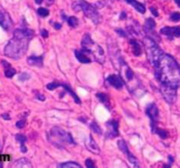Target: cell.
Here are the masks:
<instances>
[{"label":"cell","instance_id":"25","mask_svg":"<svg viewBox=\"0 0 180 168\" xmlns=\"http://www.w3.org/2000/svg\"><path fill=\"white\" fill-rule=\"evenodd\" d=\"M16 74V70L12 68H6V71H5V76L7 77V78H12V76H14Z\"/></svg>","mask_w":180,"mask_h":168},{"label":"cell","instance_id":"16","mask_svg":"<svg viewBox=\"0 0 180 168\" xmlns=\"http://www.w3.org/2000/svg\"><path fill=\"white\" fill-rule=\"evenodd\" d=\"M76 58L78 60L79 62L84 64H88L91 62V59L88 58L87 56L84 53L80 52V51H75Z\"/></svg>","mask_w":180,"mask_h":168},{"label":"cell","instance_id":"33","mask_svg":"<svg viewBox=\"0 0 180 168\" xmlns=\"http://www.w3.org/2000/svg\"><path fill=\"white\" fill-rule=\"evenodd\" d=\"M30 78L29 75H27V73H23V74H21L20 76H18V80H20V81H26V80H28Z\"/></svg>","mask_w":180,"mask_h":168},{"label":"cell","instance_id":"39","mask_svg":"<svg viewBox=\"0 0 180 168\" xmlns=\"http://www.w3.org/2000/svg\"><path fill=\"white\" fill-rule=\"evenodd\" d=\"M2 117H3L5 120H10V119H11V117H10V116H9V114H7V113L3 114V115H2Z\"/></svg>","mask_w":180,"mask_h":168},{"label":"cell","instance_id":"24","mask_svg":"<svg viewBox=\"0 0 180 168\" xmlns=\"http://www.w3.org/2000/svg\"><path fill=\"white\" fill-rule=\"evenodd\" d=\"M67 22H68L70 26H71V27H76L77 25V24H78V19L76 17H74V16H72V17H70L67 19Z\"/></svg>","mask_w":180,"mask_h":168},{"label":"cell","instance_id":"37","mask_svg":"<svg viewBox=\"0 0 180 168\" xmlns=\"http://www.w3.org/2000/svg\"><path fill=\"white\" fill-rule=\"evenodd\" d=\"M150 12H152V14L155 16V17H158V12L157 11V9L156 8H154V7H150Z\"/></svg>","mask_w":180,"mask_h":168},{"label":"cell","instance_id":"19","mask_svg":"<svg viewBox=\"0 0 180 168\" xmlns=\"http://www.w3.org/2000/svg\"><path fill=\"white\" fill-rule=\"evenodd\" d=\"M130 44L133 46V53L135 56H139L141 54V48L140 46V44L134 40H131L130 41Z\"/></svg>","mask_w":180,"mask_h":168},{"label":"cell","instance_id":"14","mask_svg":"<svg viewBox=\"0 0 180 168\" xmlns=\"http://www.w3.org/2000/svg\"><path fill=\"white\" fill-rule=\"evenodd\" d=\"M27 63L30 66L42 67L43 65V57L42 56H30L27 58Z\"/></svg>","mask_w":180,"mask_h":168},{"label":"cell","instance_id":"42","mask_svg":"<svg viewBox=\"0 0 180 168\" xmlns=\"http://www.w3.org/2000/svg\"><path fill=\"white\" fill-rule=\"evenodd\" d=\"M54 26H55V29H57V30L61 29V28H62V25H61V24H59V23H55V25H54Z\"/></svg>","mask_w":180,"mask_h":168},{"label":"cell","instance_id":"8","mask_svg":"<svg viewBox=\"0 0 180 168\" xmlns=\"http://www.w3.org/2000/svg\"><path fill=\"white\" fill-rule=\"evenodd\" d=\"M118 147H119V149H120L125 155H127L129 162L131 163V164H133L134 166H135V167H138V166H139L138 159H137L133 154L130 153V151H129V150H128V145H127L126 142H125L124 140H122L121 139V140H119V141H118Z\"/></svg>","mask_w":180,"mask_h":168},{"label":"cell","instance_id":"28","mask_svg":"<svg viewBox=\"0 0 180 168\" xmlns=\"http://www.w3.org/2000/svg\"><path fill=\"white\" fill-rule=\"evenodd\" d=\"M15 139H16V140H17L18 142L20 143L21 145H23L24 143H26L27 140V137H26L25 135H23V134H18V135H16Z\"/></svg>","mask_w":180,"mask_h":168},{"label":"cell","instance_id":"3","mask_svg":"<svg viewBox=\"0 0 180 168\" xmlns=\"http://www.w3.org/2000/svg\"><path fill=\"white\" fill-rule=\"evenodd\" d=\"M143 43L145 46L147 56H148L149 62L155 68H157L159 67L160 61L163 57V52L155 43V41L149 37H146L143 41Z\"/></svg>","mask_w":180,"mask_h":168},{"label":"cell","instance_id":"7","mask_svg":"<svg viewBox=\"0 0 180 168\" xmlns=\"http://www.w3.org/2000/svg\"><path fill=\"white\" fill-rule=\"evenodd\" d=\"M146 114L150 118L152 132L155 133L156 130L157 129V124L158 122V116H159V111H158L157 105L155 104H151L149 105L146 110Z\"/></svg>","mask_w":180,"mask_h":168},{"label":"cell","instance_id":"27","mask_svg":"<svg viewBox=\"0 0 180 168\" xmlns=\"http://www.w3.org/2000/svg\"><path fill=\"white\" fill-rule=\"evenodd\" d=\"M37 12H38V14H39L41 17H43V18L47 17V16L49 14V11H48L47 9H46V8H43V7L39 8Z\"/></svg>","mask_w":180,"mask_h":168},{"label":"cell","instance_id":"32","mask_svg":"<svg viewBox=\"0 0 180 168\" xmlns=\"http://www.w3.org/2000/svg\"><path fill=\"white\" fill-rule=\"evenodd\" d=\"M25 125H26V120L25 119H21V120H19V121H18L16 123V126L18 129H22V128L25 127Z\"/></svg>","mask_w":180,"mask_h":168},{"label":"cell","instance_id":"10","mask_svg":"<svg viewBox=\"0 0 180 168\" xmlns=\"http://www.w3.org/2000/svg\"><path fill=\"white\" fill-rule=\"evenodd\" d=\"M0 25L5 30H9V28L12 26L11 18L6 12L2 10H0Z\"/></svg>","mask_w":180,"mask_h":168},{"label":"cell","instance_id":"45","mask_svg":"<svg viewBox=\"0 0 180 168\" xmlns=\"http://www.w3.org/2000/svg\"><path fill=\"white\" fill-rule=\"evenodd\" d=\"M169 159H170V165H171V164L173 163V160H174V159H173V158H172L171 156H169Z\"/></svg>","mask_w":180,"mask_h":168},{"label":"cell","instance_id":"18","mask_svg":"<svg viewBox=\"0 0 180 168\" xmlns=\"http://www.w3.org/2000/svg\"><path fill=\"white\" fill-rule=\"evenodd\" d=\"M61 86H62V87H63L64 88H65V90H66L67 92L69 93V94H70V95L72 96V97L74 98L75 103L78 104H81V101H80V99L78 98V96H76V95L75 94V92L72 90V88H70V86H69L68 84H65V83H61Z\"/></svg>","mask_w":180,"mask_h":168},{"label":"cell","instance_id":"46","mask_svg":"<svg viewBox=\"0 0 180 168\" xmlns=\"http://www.w3.org/2000/svg\"><path fill=\"white\" fill-rule=\"evenodd\" d=\"M42 2H43V0H35V3H36L37 5H41Z\"/></svg>","mask_w":180,"mask_h":168},{"label":"cell","instance_id":"48","mask_svg":"<svg viewBox=\"0 0 180 168\" xmlns=\"http://www.w3.org/2000/svg\"><path fill=\"white\" fill-rule=\"evenodd\" d=\"M47 1H48V2H50V3H53V1H54V0H47Z\"/></svg>","mask_w":180,"mask_h":168},{"label":"cell","instance_id":"1","mask_svg":"<svg viewBox=\"0 0 180 168\" xmlns=\"http://www.w3.org/2000/svg\"><path fill=\"white\" fill-rule=\"evenodd\" d=\"M35 35V32L28 28L16 29L13 33V38L10 40L5 47V54L13 60L21 58L26 53L29 41Z\"/></svg>","mask_w":180,"mask_h":168},{"label":"cell","instance_id":"5","mask_svg":"<svg viewBox=\"0 0 180 168\" xmlns=\"http://www.w3.org/2000/svg\"><path fill=\"white\" fill-rule=\"evenodd\" d=\"M50 137L52 139H56L57 142L55 143V145H59V143H68V144H75L74 140L72 139L71 135L68 132H66L62 128L53 127L50 131Z\"/></svg>","mask_w":180,"mask_h":168},{"label":"cell","instance_id":"21","mask_svg":"<svg viewBox=\"0 0 180 168\" xmlns=\"http://www.w3.org/2000/svg\"><path fill=\"white\" fill-rule=\"evenodd\" d=\"M145 29L147 31H151V30H153L155 28V26H156V22H155V20L153 19V18H148V19H146V22H145Z\"/></svg>","mask_w":180,"mask_h":168},{"label":"cell","instance_id":"49","mask_svg":"<svg viewBox=\"0 0 180 168\" xmlns=\"http://www.w3.org/2000/svg\"><path fill=\"white\" fill-rule=\"evenodd\" d=\"M0 167H2V165L1 164H0Z\"/></svg>","mask_w":180,"mask_h":168},{"label":"cell","instance_id":"9","mask_svg":"<svg viewBox=\"0 0 180 168\" xmlns=\"http://www.w3.org/2000/svg\"><path fill=\"white\" fill-rule=\"evenodd\" d=\"M107 126V132H106V137L109 139H113L116 138L119 135V123L116 120H110L106 123Z\"/></svg>","mask_w":180,"mask_h":168},{"label":"cell","instance_id":"34","mask_svg":"<svg viewBox=\"0 0 180 168\" xmlns=\"http://www.w3.org/2000/svg\"><path fill=\"white\" fill-rule=\"evenodd\" d=\"M85 166H86V167H88V168L94 167V164H93L92 160L91 158H88V159H86V161H85Z\"/></svg>","mask_w":180,"mask_h":168},{"label":"cell","instance_id":"17","mask_svg":"<svg viewBox=\"0 0 180 168\" xmlns=\"http://www.w3.org/2000/svg\"><path fill=\"white\" fill-rule=\"evenodd\" d=\"M96 96L99 98V100L102 103V104H104L105 106L108 109V110H110V99L109 97L105 95V94H103V93H99V94H97L96 95Z\"/></svg>","mask_w":180,"mask_h":168},{"label":"cell","instance_id":"35","mask_svg":"<svg viewBox=\"0 0 180 168\" xmlns=\"http://www.w3.org/2000/svg\"><path fill=\"white\" fill-rule=\"evenodd\" d=\"M117 33H119V35H121V37H127V33L125 31H123L122 29H116L115 30Z\"/></svg>","mask_w":180,"mask_h":168},{"label":"cell","instance_id":"22","mask_svg":"<svg viewBox=\"0 0 180 168\" xmlns=\"http://www.w3.org/2000/svg\"><path fill=\"white\" fill-rule=\"evenodd\" d=\"M60 167L63 168H75V167H78L81 168V166L79 164L75 162H66V163H63L59 166Z\"/></svg>","mask_w":180,"mask_h":168},{"label":"cell","instance_id":"12","mask_svg":"<svg viewBox=\"0 0 180 168\" xmlns=\"http://www.w3.org/2000/svg\"><path fill=\"white\" fill-rule=\"evenodd\" d=\"M86 147L90 151H92L94 154H99V145H97V143L94 141V139H92V136H90V138L86 141Z\"/></svg>","mask_w":180,"mask_h":168},{"label":"cell","instance_id":"13","mask_svg":"<svg viewBox=\"0 0 180 168\" xmlns=\"http://www.w3.org/2000/svg\"><path fill=\"white\" fill-rule=\"evenodd\" d=\"M13 167H18V168H32L33 166L30 163V161L26 158H21L19 159H18L16 162L13 164Z\"/></svg>","mask_w":180,"mask_h":168},{"label":"cell","instance_id":"38","mask_svg":"<svg viewBox=\"0 0 180 168\" xmlns=\"http://www.w3.org/2000/svg\"><path fill=\"white\" fill-rule=\"evenodd\" d=\"M41 34L43 38H47V37H48V32H47V30L42 29L41 32Z\"/></svg>","mask_w":180,"mask_h":168},{"label":"cell","instance_id":"47","mask_svg":"<svg viewBox=\"0 0 180 168\" xmlns=\"http://www.w3.org/2000/svg\"><path fill=\"white\" fill-rule=\"evenodd\" d=\"M175 2L177 3V5L180 7V0H175Z\"/></svg>","mask_w":180,"mask_h":168},{"label":"cell","instance_id":"26","mask_svg":"<svg viewBox=\"0 0 180 168\" xmlns=\"http://www.w3.org/2000/svg\"><path fill=\"white\" fill-rule=\"evenodd\" d=\"M90 127H91V129L95 133L99 134V135H101V134H102V131H101V129H100V127H99V125L96 123V122L92 123H91V125H90Z\"/></svg>","mask_w":180,"mask_h":168},{"label":"cell","instance_id":"15","mask_svg":"<svg viewBox=\"0 0 180 168\" xmlns=\"http://www.w3.org/2000/svg\"><path fill=\"white\" fill-rule=\"evenodd\" d=\"M126 1L128 2V4H130L131 6H133L134 9L141 12V13H144L146 12L145 6H143L142 4L139 3V2H137L136 0H126Z\"/></svg>","mask_w":180,"mask_h":168},{"label":"cell","instance_id":"2","mask_svg":"<svg viewBox=\"0 0 180 168\" xmlns=\"http://www.w3.org/2000/svg\"><path fill=\"white\" fill-rule=\"evenodd\" d=\"M156 76L160 83H164L172 87L180 86V68L173 57L163 54L159 67L156 68Z\"/></svg>","mask_w":180,"mask_h":168},{"label":"cell","instance_id":"29","mask_svg":"<svg viewBox=\"0 0 180 168\" xmlns=\"http://www.w3.org/2000/svg\"><path fill=\"white\" fill-rule=\"evenodd\" d=\"M58 87H61V83H58V82H51L47 85V88L49 90H54Z\"/></svg>","mask_w":180,"mask_h":168},{"label":"cell","instance_id":"40","mask_svg":"<svg viewBox=\"0 0 180 168\" xmlns=\"http://www.w3.org/2000/svg\"><path fill=\"white\" fill-rule=\"evenodd\" d=\"M2 65L6 68H10L11 66H10V64L8 63L7 61H2Z\"/></svg>","mask_w":180,"mask_h":168},{"label":"cell","instance_id":"6","mask_svg":"<svg viewBox=\"0 0 180 168\" xmlns=\"http://www.w3.org/2000/svg\"><path fill=\"white\" fill-rule=\"evenodd\" d=\"M160 88H161V92L163 94V97L166 100V102H168L169 104H172L176 102L177 99V88L170 86L164 83L160 84Z\"/></svg>","mask_w":180,"mask_h":168},{"label":"cell","instance_id":"41","mask_svg":"<svg viewBox=\"0 0 180 168\" xmlns=\"http://www.w3.org/2000/svg\"><path fill=\"white\" fill-rule=\"evenodd\" d=\"M20 151H22V152H27V148L24 145V144L23 145H21V147H20Z\"/></svg>","mask_w":180,"mask_h":168},{"label":"cell","instance_id":"23","mask_svg":"<svg viewBox=\"0 0 180 168\" xmlns=\"http://www.w3.org/2000/svg\"><path fill=\"white\" fill-rule=\"evenodd\" d=\"M155 133H157L161 139H165L168 138V131H166L165 130H162V129H157Z\"/></svg>","mask_w":180,"mask_h":168},{"label":"cell","instance_id":"44","mask_svg":"<svg viewBox=\"0 0 180 168\" xmlns=\"http://www.w3.org/2000/svg\"><path fill=\"white\" fill-rule=\"evenodd\" d=\"M127 18V13L126 12H121V19H124V18Z\"/></svg>","mask_w":180,"mask_h":168},{"label":"cell","instance_id":"4","mask_svg":"<svg viewBox=\"0 0 180 168\" xmlns=\"http://www.w3.org/2000/svg\"><path fill=\"white\" fill-rule=\"evenodd\" d=\"M72 8L75 12L83 11L84 12L85 16L90 19H92L94 24H99L101 18L99 16V13L96 10V7L89 4L85 0H78L76 2H74L72 5Z\"/></svg>","mask_w":180,"mask_h":168},{"label":"cell","instance_id":"11","mask_svg":"<svg viewBox=\"0 0 180 168\" xmlns=\"http://www.w3.org/2000/svg\"><path fill=\"white\" fill-rule=\"evenodd\" d=\"M107 81H109L111 85H112L114 88H116L118 89L121 88L123 87V81H122L121 78L117 75H111L108 76Z\"/></svg>","mask_w":180,"mask_h":168},{"label":"cell","instance_id":"20","mask_svg":"<svg viewBox=\"0 0 180 168\" xmlns=\"http://www.w3.org/2000/svg\"><path fill=\"white\" fill-rule=\"evenodd\" d=\"M160 33L166 35V36H169V37H173L174 36V27L165 26V27H163V28L160 30Z\"/></svg>","mask_w":180,"mask_h":168},{"label":"cell","instance_id":"36","mask_svg":"<svg viewBox=\"0 0 180 168\" xmlns=\"http://www.w3.org/2000/svg\"><path fill=\"white\" fill-rule=\"evenodd\" d=\"M174 36H176V37H180V27L179 26L174 27Z\"/></svg>","mask_w":180,"mask_h":168},{"label":"cell","instance_id":"43","mask_svg":"<svg viewBox=\"0 0 180 168\" xmlns=\"http://www.w3.org/2000/svg\"><path fill=\"white\" fill-rule=\"evenodd\" d=\"M37 97H38L39 100H41V101H45V96H42V95L38 94V95H37Z\"/></svg>","mask_w":180,"mask_h":168},{"label":"cell","instance_id":"31","mask_svg":"<svg viewBox=\"0 0 180 168\" xmlns=\"http://www.w3.org/2000/svg\"><path fill=\"white\" fill-rule=\"evenodd\" d=\"M126 76H127V78H128V81H131V80H133L134 74H133L132 70L130 69V68H128V70L126 71Z\"/></svg>","mask_w":180,"mask_h":168},{"label":"cell","instance_id":"30","mask_svg":"<svg viewBox=\"0 0 180 168\" xmlns=\"http://www.w3.org/2000/svg\"><path fill=\"white\" fill-rule=\"evenodd\" d=\"M170 19L172 21H178L180 20V12H174L170 15Z\"/></svg>","mask_w":180,"mask_h":168}]
</instances>
